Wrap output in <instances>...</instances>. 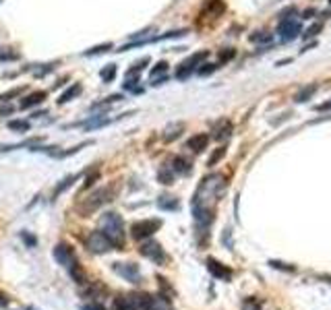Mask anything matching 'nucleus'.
Returning a JSON list of instances; mask_svg holds the SVG:
<instances>
[{
	"instance_id": "c756f323",
	"label": "nucleus",
	"mask_w": 331,
	"mask_h": 310,
	"mask_svg": "<svg viewBox=\"0 0 331 310\" xmlns=\"http://www.w3.org/2000/svg\"><path fill=\"white\" fill-rule=\"evenodd\" d=\"M114 310H128V304H126V296H118L114 298V302H112Z\"/></svg>"
},
{
	"instance_id": "2f4dec72",
	"label": "nucleus",
	"mask_w": 331,
	"mask_h": 310,
	"mask_svg": "<svg viewBox=\"0 0 331 310\" xmlns=\"http://www.w3.org/2000/svg\"><path fill=\"white\" fill-rule=\"evenodd\" d=\"M25 91V87H17V89H13V91H6V93H2L0 96V101H6V99H11V97H17L19 93H23Z\"/></svg>"
},
{
	"instance_id": "a878e982",
	"label": "nucleus",
	"mask_w": 331,
	"mask_h": 310,
	"mask_svg": "<svg viewBox=\"0 0 331 310\" xmlns=\"http://www.w3.org/2000/svg\"><path fill=\"white\" fill-rule=\"evenodd\" d=\"M8 128H11V131H29V122L27 120H11Z\"/></svg>"
},
{
	"instance_id": "aec40b11",
	"label": "nucleus",
	"mask_w": 331,
	"mask_h": 310,
	"mask_svg": "<svg viewBox=\"0 0 331 310\" xmlns=\"http://www.w3.org/2000/svg\"><path fill=\"white\" fill-rule=\"evenodd\" d=\"M81 93V85H71V87H68L64 93H60V97H58V103H66V101H71L73 97H77Z\"/></svg>"
},
{
	"instance_id": "cd10ccee",
	"label": "nucleus",
	"mask_w": 331,
	"mask_h": 310,
	"mask_svg": "<svg viewBox=\"0 0 331 310\" xmlns=\"http://www.w3.org/2000/svg\"><path fill=\"white\" fill-rule=\"evenodd\" d=\"M217 68V64H211V62H205V64H201L197 68V75H201V77H205V75H211L213 71Z\"/></svg>"
},
{
	"instance_id": "b1692460",
	"label": "nucleus",
	"mask_w": 331,
	"mask_h": 310,
	"mask_svg": "<svg viewBox=\"0 0 331 310\" xmlns=\"http://www.w3.org/2000/svg\"><path fill=\"white\" fill-rule=\"evenodd\" d=\"M182 124H174V126H170L168 131H166V135H164V141H174L176 136H180V133H182Z\"/></svg>"
},
{
	"instance_id": "4c0bfd02",
	"label": "nucleus",
	"mask_w": 331,
	"mask_h": 310,
	"mask_svg": "<svg viewBox=\"0 0 331 310\" xmlns=\"http://www.w3.org/2000/svg\"><path fill=\"white\" fill-rule=\"evenodd\" d=\"M21 236H23V240H25V242H27L29 246H36V238H33L31 234H25V232H23Z\"/></svg>"
},
{
	"instance_id": "f8f14e48",
	"label": "nucleus",
	"mask_w": 331,
	"mask_h": 310,
	"mask_svg": "<svg viewBox=\"0 0 331 310\" xmlns=\"http://www.w3.org/2000/svg\"><path fill=\"white\" fill-rule=\"evenodd\" d=\"M207 269L217 279H224V281L232 279V269H228V267L222 265L220 261H215V258H209V261H207Z\"/></svg>"
},
{
	"instance_id": "7c9ffc66",
	"label": "nucleus",
	"mask_w": 331,
	"mask_h": 310,
	"mask_svg": "<svg viewBox=\"0 0 331 310\" xmlns=\"http://www.w3.org/2000/svg\"><path fill=\"white\" fill-rule=\"evenodd\" d=\"M106 50H112V44H102V46H95L91 50H87L85 52V56H91V54H102V52H106Z\"/></svg>"
},
{
	"instance_id": "9d476101",
	"label": "nucleus",
	"mask_w": 331,
	"mask_h": 310,
	"mask_svg": "<svg viewBox=\"0 0 331 310\" xmlns=\"http://www.w3.org/2000/svg\"><path fill=\"white\" fill-rule=\"evenodd\" d=\"M112 269H114L116 275H120V277L130 283H139V279H141V271H139V267L135 263H114Z\"/></svg>"
},
{
	"instance_id": "6ab92c4d",
	"label": "nucleus",
	"mask_w": 331,
	"mask_h": 310,
	"mask_svg": "<svg viewBox=\"0 0 331 310\" xmlns=\"http://www.w3.org/2000/svg\"><path fill=\"white\" fill-rule=\"evenodd\" d=\"M147 64H149V58H147V56H145L143 60H137V62L126 71V77H124V79H137V75L141 73Z\"/></svg>"
},
{
	"instance_id": "58836bf2",
	"label": "nucleus",
	"mask_w": 331,
	"mask_h": 310,
	"mask_svg": "<svg viewBox=\"0 0 331 310\" xmlns=\"http://www.w3.org/2000/svg\"><path fill=\"white\" fill-rule=\"evenodd\" d=\"M317 110H319V112H325V110H331V101H327V103H323V106H319Z\"/></svg>"
},
{
	"instance_id": "2eb2a0df",
	"label": "nucleus",
	"mask_w": 331,
	"mask_h": 310,
	"mask_svg": "<svg viewBox=\"0 0 331 310\" xmlns=\"http://www.w3.org/2000/svg\"><path fill=\"white\" fill-rule=\"evenodd\" d=\"M43 99H46V91H33L21 101V108H33V106H38V103H41Z\"/></svg>"
},
{
	"instance_id": "f257e3e1",
	"label": "nucleus",
	"mask_w": 331,
	"mask_h": 310,
	"mask_svg": "<svg viewBox=\"0 0 331 310\" xmlns=\"http://www.w3.org/2000/svg\"><path fill=\"white\" fill-rule=\"evenodd\" d=\"M226 191V178L222 174H211L203 178L193 199V215L201 232H205L213 221V207Z\"/></svg>"
},
{
	"instance_id": "37998d69",
	"label": "nucleus",
	"mask_w": 331,
	"mask_h": 310,
	"mask_svg": "<svg viewBox=\"0 0 331 310\" xmlns=\"http://www.w3.org/2000/svg\"><path fill=\"white\" fill-rule=\"evenodd\" d=\"M0 2H2V0H0Z\"/></svg>"
},
{
	"instance_id": "bb28decb",
	"label": "nucleus",
	"mask_w": 331,
	"mask_h": 310,
	"mask_svg": "<svg viewBox=\"0 0 331 310\" xmlns=\"http://www.w3.org/2000/svg\"><path fill=\"white\" fill-rule=\"evenodd\" d=\"M166 71H168V62H164V60H162V62L155 64V68H151V81H153L158 75H166Z\"/></svg>"
},
{
	"instance_id": "4be33fe9",
	"label": "nucleus",
	"mask_w": 331,
	"mask_h": 310,
	"mask_svg": "<svg viewBox=\"0 0 331 310\" xmlns=\"http://www.w3.org/2000/svg\"><path fill=\"white\" fill-rule=\"evenodd\" d=\"M158 178H160L162 184H172V182H174V172H172V168H170V166H164V168L160 170Z\"/></svg>"
},
{
	"instance_id": "412c9836",
	"label": "nucleus",
	"mask_w": 331,
	"mask_h": 310,
	"mask_svg": "<svg viewBox=\"0 0 331 310\" xmlns=\"http://www.w3.org/2000/svg\"><path fill=\"white\" fill-rule=\"evenodd\" d=\"M315 91H317V85H315V83H312V85H307L304 89H300L298 93H296V101H309V97H310Z\"/></svg>"
},
{
	"instance_id": "f03ea898",
	"label": "nucleus",
	"mask_w": 331,
	"mask_h": 310,
	"mask_svg": "<svg viewBox=\"0 0 331 310\" xmlns=\"http://www.w3.org/2000/svg\"><path fill=\"white\" fill-rule=\"evenodd\" d=\"M54 258H56L58 265H62L64 269L71 273V277L75 279V283H81V286H83V283L87 281L83 267L79 265V258H77L75 251H73V248L68 246V244H64V242L56 244V248H54Z\"/></svg>"
},
{
	"instance_id": "dca6fc26",
	"label": "nucleus",
	"mask_w": 331,
	"mask_h": 310,
	"mask_svg": "<svg viewBox=\"0 0 331 310\" xmlns=\"http://www.w3.org/2000/svg\"><path fill=\"white\" fill-rule=\"evenodd\" d=\"M170 168H172L174 174H188L190 172V161L185 159V157H174Z\"/></svg>"
},
{
	"instance_id": "473e14b6",
	"label": "nucleus",
	"mask_w": 331,
	"mask_h": 310,
	"mask_svg": "<svg viewBox=\"0 0 331 310\" xmlns=\"http://www.w3.org/2000/svg\"><path fill=\"white\" fill-rule=\"evenodd\" d=\"M250 41H271V36H269V33H263V31H257L250 36Z\"/></svg>"
},
{
	"instance_id": "ddd939ff",
	"label": "nucleus",
	"mask_w": 331,
	"mask_h": 310,
	"mask_svg": "<svg viewBox=\"0 0 331 310\" xmlns=\"http://www.w3.org/2000/svg\"><path fill=\"white\" fill-rule=\"evenodd\" d=\"M207 145H209V136L207 135H195V136H190L188 143H186V147L190 151H195V153H201L203 149H207Z\"/></svg>"
},
{
	"instance_id": "79ce46f5",
	"label": "nucleus",
	"mask_w": 331,
	"mask_h": 310,
	"mask_svg": "<svg viewBox=\"0 0 331 310\" xmlns=\"http://www.w3.org/2000/svg\"><path fill=\"white\" fill-rule=\"evenodd\" d=\"M27 310H31V308H27Z\"/></svg>"
},
{
	"instance_id": "4468645a",
	"label": "nucleus",
	"mask_w": 331,
	"mask_h": 310,
	"mask_svg": "<svg viewBox=\"0 0 331 310\" xmlns=\"http://www.w3.org/2000/svg\"><path fill=\"white\" fill-rule=\"evenodd\" d=\"M149 310H172V300L164 294L158 296H151V306Z\"/></svg>"
},
{
	"instance_id": "393cba45",
	"label": "nucleus",
	"mask_w": 331,
	"mask_h": 310,
	"mask_svg": "<svg viewBox=\"0 0 331 310\" xmlns=\"http://www.w3.org/2000/svg\"><path fill=\"white\" fill-rule=\"evenodd\" d=\"M100 77H102V81H106V83H110L112 79L116 77V66L114 64H110V66H106L103 71L100 73Z\"/></svg>"
},
{
	"instance_id": "c9c22d12",
	"label": "nucleus",
	"mask_w": 331,
	"mask_h": 310,
	"mask_svg": "<svg viewBox=\"0 0 331 310\" xmlns=\"http://www.w3.org/2000/svg\"><path fill=\"white\" fill-rule=\"evenodd\" d=\"M321 27H323V25H321V23H317V25H312V27L307 31V33H304V36H307V38H312V36H317V33L321 31Z\"/></svg>"
},
{
	"instance_id": "5701e85b",
	"label": "nucleus",
	"mask_w": 331,
	"mask_h": 310,
	"mask_svg": "<svg viewBox=\"0 0 331 310\" xmlns=\"http://www.w3.org/2000/svg\"><path fill=\"white\" fill-rule=\"evenodd\" d=\"M79 178H81V174H77V176H68L66 180H62V184H58V186L54 188V196H58L60 193H64V191H66V188H68V186H71V184L75 182V180H79Z\"/></svg>"
},
{
	"instance_id": "a19ab883",
	"label": "nucleus",
	"mask_w": 331,
	"mask_h": 310,
	"mask_svg": "<svg viewBox=\"0 0 331 310\" xmlns=\"http://www.w3.org/2000/svg\"><path fill=\"white\" fill-rule=\"evenodd\" d=\"M312 15H315V11H312V8H309V11H304V19H310Z\"/></svg>"
},
{
	"instance_id": "7ed1b4c3",
	"label": "nucleus",
	"mask_w": 331,
	"mask_h": 310,
	"mask_svg": "<svg viewBox=\"0 0 331 310\" xmlns=\"http://www.w3.org/2000/svg\"><path fill=\"white\" fill-rule=\"evenodd\" d=\"M100 228H102L103 234L112 240V244H114L118 251H123V246H124V223H123V217H120L118 213H114V211L103 213L102 219H100Z\"/></svg>"
},
{
	"instance_id": "20e7f679",
	"label": "nucleus",
	"mask_w": 331,
	"mask_h": 310,
	"mask_svg": "<svg viewBox=\"0 0 331 310\" xmlns=\"http://www.w3.org/2000/svg\"><path fill=\"white\" fill-rule=\"evenodd\" d=\"M114 188H110V186H103V188H98L91 196H87V199L79 205V211L83 213V215H89L91 211H95V209H100L102 205H106V203H110L112 201V196H114Z\"/></svg>"
},
{
	"instance_id": "6e6552de",
	"label": "nucleus",
	"mask_w": 331,
	"mask_h": 310,
	"mask_svg": "<svg viewBox=\"0 0 331 310\" xmlns=\"http://www.w3.org/2000/svg\"><path fill=\"white\" fill-rule=\"evenodd\" d=\"M160 228H162V219H143V221H135L130 226V234L137 240H145L153 236Z\"/></svg>"
},
{
	"instance_id": "0eeeda50",
	"label": "nucleus",
	"mask_w": 331,
	"mask_h": 310,
	"mask_svg": "<svg viewBox=\"0 0 331 310\" xmlns=\"http://www.w3.org/2000/svg\"><path fill=\"white\" fill-rule=\"evenodd\" d=\"M277 33H280L282 41H292L302 33V25L296 17H284V19H280V25H277Z\"/></svg>"
},
{
	"instance_id": "f3484780",
	"label": "nucleus",
	"mask_w": 331,
	"mask_h": 310,
	"mask_svg": "<svg viewBox=\"0 0 331 310\" xmlns=\"http://www.w3.org/2000/svg\"><path fill=\"white\" fill-rule=\"evenodd\" d=\"M158 207H160V209H164V211H176L178 207H180V203H178L176 196H160V199H158Z\"/></svg>"
},
{
	"instance_id": "9b49d317",
	"label": "nucleus",
	"mask_w": 331,
	"mask_h": 310,
	"mask_svg": "<svg viewBox=\"0 0 331 310\" xmlns=\"http://www.w3.org/2000/svg\"><path fill=\"white\" fill-rule=\"evenodd\" d=\"M126 304H128V310H149L151 296L143 294V291H135V294L126 296Z\"/></svg>"
},
{
	"instance_id": "c85d7f7f",
	"label": "nucleus",
	"mask_w": 331,
	"mask_h": 310,
	"mask_svg": "<svg viewBox=\"0 0 331 310\" xmlns=\"http://www.w3.org/2000/svg\"><path fill=\"white\" fill-rule=\"evenodd\" d=\"M224 155H226V147H220L217 151H213V155H211V157H209V161H207V166H215V163L220 161Z\"/></svg>"
},
{
	"instance_id": "39448f33",
	"label": "nucleus",
	"mask_w": 331,
	"mask_h": 310,
	"mask_svg": "<svg viewBox=\"0 0 331 310\" xmlns=\"http://www.w3.org/2000/svg\"><path fill=\"white\" fill-rule=\"evenodd\" d=\"M85 246L95 254H103V252H110V251H114L116 248L114 244H112V240L103 234L102 230L91 232V234L87 236V240H85Z\"/></svg>"
},
{
	"instance_id": "1a4fd4ad",
	"label": "nucleus",
	"mask_w": 331,
	"mask_h": 310,
	"mask_svg": "<svg viewBox=\"0 0 331 310\" xmlns=\"http://www.w3.org/2000/svg\"><path fill=\"white\" fill-rule=\"evenodd\" d=\"M139 252H141L145 258L153 261L155 265H164L166 263V252H164L162 244L153 242V240H147V242H143L141 246H139Z\"/></svg>"
},
{
	"instance_id": "423d86ee",
	"label": "nucleus",
	"mask_w": 331,
	"mask_h": 310,
	"mask_svg": "<svg viewBox=\"0 0 331 310\" xmlns=\"http://www.w3.org/2000/svg\"><path fill=\"white\" fill-rule=\"evenodd\" d=\"M209 56V52L207 50H201V52H197V54H193L190 58H186L185 62H182L178 68H176V79H180V81H185V79H188L193 73H197V68L201 66V62Z\"/></svg>"
},
{
	"instance_id": "72a5a7b5",
	"label": "nucleus",
	"mask_w": 331,
	"mask_h": 310,
	"mask_svg": "<svg viewBox=\"0 0 331 310\" xmlns=\"http://www.w3.org/2000/svg\"><path fill=\"white\" fill-rule=\"evenodd\" d=\"M234 54H236L234 50H224V52H220V62H228L230 58H234Z\"/></svg>"
},
{
	"instance_id": "ea45409f",
	"label": "nucleus",
	"mask_w": 331,
	"mask_h": 310,
	"mask_svg": "<svg viewBox=\"0 0 331 310\" xmlns=\"http://www.w3.org/2000/svg\"><path fill=\"white\" fill-rule=\"evenodd\" d=\"M95 178H98V174H93V176H89V178H87V182H85V188H89V186H91V182H93Z\"/></svg>"
},
{
	"instance_id": "f704fd0d",
	"label": "nucleus",
	"mask_w": 331,
	"mask_h": 310,
	"mask_svg": "<svg viewBox=\"0 0 331 310\" xmlns=\"http://www.w3.org/2000/svg\"><path fill=\"white\" fill-rule=\"evenodd\" d=\"M0 60H19V54L17 52H0Z\"/></svg>"
},
{
	"instance_id": "e433bc0d",
	"label": "nucleus",
	"mask_w": 331,
	"mask_h": 310,
	"mask_svg": "<svg viewBox=\"0 0 331 310\" xmlns=\"http://www.w3.org/2000/svg\"><path fill=\"white\" fill-rule=\"evenodd\" d=\"M81 310H103V308H102L98 302H93V304H83Z\"/></svg>"
},
{
	"instance_id": "a211bd4d",
	"label": "nucleus",
	"mask_w": 331,
	"mask_h": 310,
	"mask_svg": "<svg viewBox=\"0 0 331 310\" xmlns=\"http://www.w3.org/2000/svg\"><path fill=\"white\" fill-rule=\"evenodd\" d=\"M232 128H234V126H232V122H228V120H224V122H220V126L215 128V135H213V136H215L217 141L228 139V136L232 135Z\"/></svg>"
}]
</instances>
